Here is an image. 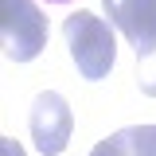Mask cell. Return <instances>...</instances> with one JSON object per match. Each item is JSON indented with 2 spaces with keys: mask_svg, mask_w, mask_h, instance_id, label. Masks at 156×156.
<instances>
[{
  "mask_svg": "<svg viewBox=\"0 0 156 156\" xmlns=\"http://www.w3.org/2000/svg\"><path fill=\"white\" fill-rule=\"evenodd\" d=\"M136 156H156V125H133Z\"/></svg>",
  "mask_w": 156,
  "mask_h": 156,
  "instance_id": "8992f818",
  "label": "cell"
},
{
  "mask_svg": "<svg viewBox=\"0 0 156 156\" xmlns=\"http://www.w3.org/2000/svg\"><path fill=\"white\" fill-rule=\"evenodd\" d=\"M0 35L12 62H31L47 47V16L31 0H0Z\"/></svg>",
  "mask_w": 156,
  "mask_h": 156,
  "instance_id": "7a4b0ae2",
  "label": "cell"
},
{
  "mask_svg": "<svg viewBox=\"0 0 156 156\" xmlns=\"http://www.w3.org/2000/svg\"><path fill=\"white\" fill-rule=\"evenodd\" d=\"M74 133V113L66 105V98L55 90H43L31 101V136L43 156H58L66 148V140Z\"/></svg>",
  "mask_w": 156,
  "mask_h": 156,
  "instance_id": "3957f363",
  "label": "cell"
},
{
  "mask_svg": "<svg viewBox=\"0 0 156 156\" xmlns=\"http://www.w3.org/2000/svg\"><path fill=\"white\" fill-rule=\"evenodd\" d=\"M0 156H23V148H20L12 136H0Z\"/></svg>",
  "mask_w": 156,
  "mask_h": 156,
  "instance_id": "52a82bcc",
  "label": "cell"
},
{
  "mask_svg": "<svg viewBox=\"0 0 156 156\" xmlns=\"http://www.w3.org/2000/svg\"><path fill=\"white\" fill-rule=\"evenodd\" d=\"M47 4H66V0H47Z\"/></svg>",
  "mask_w": 156,
  "mask_h": 156,
  "instance_id": "ba28073f",
  "label": "cell"
},
{
  "mask_svg": "<svg viewBox=\"0 0 156 156\" xmlns=\"http://www.w3.org/2000/svg\"><path fill=\"white\" fill-rule=\"evenodd\" d=\"M101 4H105V12H109V23H113L117 31H125V23L133 20L140 0H101Z\"/></svg>",
  "mask_w": 156,
  "mask_h": 156,
  "instance_id": "5b68a950",
  "label": "cell"
},
{
  "mask_svg": "<svg viewBox=\"0 0 156 156\" xmlns=\"http://www.w3.org/2000/svg\"><path fill=\"white\" fill-rule=\"evenodd\" d=\"M90 156H136V144H133V129H121V133L98 140Z\"/></svg>",
  "mask_w": 156,
  "mask_h": 156,
  "instance_id": "277c9868",
  "label": "cell"
},
{
  "mask_svg": "<svg viewBox=\"0 0 156 156\" xmlns=\"http://www.w3.org/2000/svg\"><path fill=\"white\" fill-rule=\"evenodd\" d=\"M62 35H66V47H70V58H74L78 74L98 82L113 70V58H117V39L113 27L105 23L94 12H74L66 16L62 23Z\"/></svg>",
  "mask_w": 156,
  "mask_h": 156,
  "instance_id": "6da1fadb",
  "label": "cell"
}]
</instances>
